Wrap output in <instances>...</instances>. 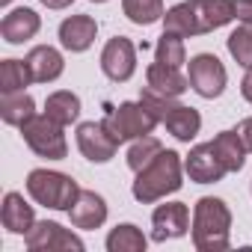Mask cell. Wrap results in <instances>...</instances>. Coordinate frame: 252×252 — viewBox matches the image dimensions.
I'll return each instance as SVG.
<instances>
[{"mask_svg":"<svg viewBox=\"0 0 252 252\" xmlns=\"http://www.w3.org/2000/svg\"><path fill=\"white\" fill-rule=\"evenodd\" d=\"M140 101H143V104H146L158 119H160V122L169 116V110H175V107H178V98H172V95H160V92H155V89H149V86L143 89Z\"/></svg>","mask_w":252,"mask_h":252,"instance_id":"obj_30","label":"cell"},{"mask_svg":"<svg viewBox=\"0 0 252 252\" xmlns=\"http://www.w3.org/2000/svg\"><path fill=\"white\" fill-rule=\"evenodd\" d=\"M184 172L190 175V181L196 184H217L222 181V175L228 172L225 163L220 160L214 143H202V146H193L190 155L184 158Z\"/></svg>","mask_w":252,"mask_h":252,"instance_id":"obj_10","label":"cell"},{"mask_svg":"<svg viewBox=\"0 0 252 252\" xmlns=\"http://www.w3.org/2000/svg\"><path fill=\"white\" fill-rule=\"evenodd\" d=\"M190 89L202 98H220L225 92V83H228V74H225V65L214 57V54H196L190 60Z\"/></svg>","mask_w":252,"mask_h":252,"instance_id":"obj_6","label":"cell"},{"mask_svg":"<svg viewBox=\"0 0 252 252\" xmlns=\"http://www.w3.org/2000/svg\"><path fill=\"white\" fill-rule=\"evenodd\" d=\"M45 113H48L54 122H60L63 128H65V125L77 122V116H80V98H77L74 92H68V89L51 92V95H48V101H45Z\"/></svg>","mask_w":252,"mask_h":252,"instance_id":"obj_22","label":"cell"},{"mask_svg":"<svg viewBox=\"0 0 252 252\" xmlns=\"http://www.w3.org/2000/svg\"><path fill=\"white\" fill-rule=\"evenodd\" d=\"M160 152H163L160 140H155V137H140V140H134V146L128 149V166H131L134 172H140V169L149 166Z\"/></svg>","mask_w":252,"mask_h":252,"instance_id":"obj_28","label":"cell"},{"mask_svg":"<svg viewBox=\"0 0 252 252\" xmlns=\"http://www.w3.org/2000/svg\"><path fill=\"white\" fill-rule=\"evenodd\" d=\"M98 36V24L92 15H68L63 24H60V45L71 54H83L92 48Z\"/></svg>","mask_w":252,"mask_h":252,"instance_id":"obj_12","label":"cell"},{"mask_svg":"<svg viewBox=\"0 0 252 252\" xmlns=\"http://www.w3.org/2000/svg\"><path fill=\"white\" fill-rule=\"evenodd\" d=\"M187 228H190V211L184 202H166L152 214V240H158V243L184 237Z\"/></svg>","mask_w":252,"mask_h":252,"instance_id":"obj_11","label":"cell"},{"mask_svg":"<svg viewBox=\"0 0 252 252\" xmlns=\"http://www.w3.org/2000/svg\"><path fill=\"white\" fill-rule=\"evenodd\" d=\"M231 243V211L217 196H202L193 208V246L199 252H222Z\"/></svg>","mask_w":252,"mask_h":252,"instance_id":"obj_2","label":"cell"},{"mask_svg":"<svg viewBox=\"0 0 252 252\" xmlns=\"http://www.w3.org/2000/svg\"><path fill=\"white\" fill-rule=\"evenodd\" d=\"M190 3H193L199 36L211 33V30H220L228 21H234V0H190Z\"/></svg>","mask_w":252,"mask_h":252,"instance_id":"obj_15","label":"cell"},{"mask_svg":"<svg viewBox=\"0 0 252 252\" xmlns=\"http://www.w3.org/2000/svg\"><path fill=\"white\" fill-rule=\"evenodd\" d=\"M234 18L252 27V0H234Z\"/></svg>","mask_w":252,"mask_h":252,"instance_id":"obj_31","label":"cell"},{"mask_svg":"<svg viewBox=\"0 0 252 252\" xmlns=\"http://www.w3.org/2000/svg\"><path fill=\"white\" fill-rule=\"evenodd\" d=\"M39 30H42V18L27 6H18V9L6 12L3 21H0V36H3V42H9V45H24Z\"/></svg>","mask_w":252,"mask_h":252,"instance_id":"obj_13","label":"cell"},{"mask_svg":"<svg viewBox=\"0 0 252 252\" xmlns=\"http://www.w3.org/2000/svg\"><path fill=\"white\" fill-rule=\"evenodd\" d=\"M101 122H104V128L110 131V137L122 146V143H128V140L149 137L160 119L143 101H122L119 107H110Z\"/></svg>","mask_w":252,"mask_h":252,"instance_id":"obj_4","label":"cell"},{"mask_svg":"<svg viewBox=\"0 0 252 252\" xmlns=\"http://www.w3.org/2000/svg\"><path fill=\"white\" fill-rule=\"evenodd\" d=\"M181 169H184L181 155L172 152V149H163L149 166H143L137 172L134 187H131L134 199L143 202V205H152V202H158V199H163L169 193H178L181 184H184L181 181Z\"/></svg>","mask_w":252,"mask_h":252,"instance_id":"obj_1","label":"cell"},{"mask_svg":"<svg viewBox=\"0 0 252 252\" xmlns=\"http://www.w3.org/2000/svg\"><path fill=\"white\" fill-rule=\"evenodd\" d=\"M0 3H3V6H9V3H12V0H0Z\"/></svg>","mask_w":252,"mask_h":252,"instance_id":"obj_36","label":"cell"},{"mask_svg":"<svg viewBox=\"0 0 252 252\" xmlns=\"http://www.w3.org/2000/svg\"><path fill=\"white\" fill-rule=\"evenodd\" d=\"M0 222L9 234H27L33 225H36V214H33V205L24 202L21 193H6L3 196V211H0Z\"/></svg>","mask_w":252,"mask_h":252,"instance_id":"obj_17","label":"cell"},{"mask_svg":"<svg viewBox=\"0 0 252 252\" xmlns=\"http://www.w3.org/2000/svg\"><path fill=\"white\" fill-rule=\"evenodd\" d=\"M228 54L234 57V63L237 65H243V68H252V27L249 24H243V27H237L231 36H228Z\"/></svg>","mask_w":252,"mask_h":252,"instance_id":"obj_29","label":"cell"},{"mask_svg":"<svg viewBox=\"0 0 252 252\" xmlns=\"http://www.w3.org/2000/svg\"><path fill=\"white\" fill-rule=\"evenodd\" d=\"M77 149L86 160L92 163H107L116 158L119 143L110 137V131L104 128V122H83L77 125Z\"/></svg>","mask_w":252,"mask_h":252,"instance_id":"obj_9","label":"cell"},{"mask_svg":"<svg viewBox=\"0 0 252 252\" xmlns=\"http://www.w3.org/2000/svg\"><path fill=\"white\" fill-rule=\"evenodd\" d=\"M122 12L128 15V21H134L140 27H149L166 15L163 0H122Z\"/></svg>","mask_w":252,"mask_h":252,"instance_id":"obj_25","label":"cell"},{"mask_svg":"<svg viewBox=\"0 0 252 252\" xmlns=\"http://www.w3.org/2000/svg\"><path fill=\"white\" fill-rule=\"evenodd\" d=\"M33 83V74L27 63L21 60H3L0 63V92H24V86Z\"/></svg>","mask_w":252,"mask_h":252,"instance_id":"obj_27","label":"cell"},{"mask_svg":"<svg viewBox=\"0 0 252 252\" xmlns=\"http://www.w3.org/2000/svg\"><path fill=\"white\" fill-rule=\"evenodd\" d=\"M155 60H158V63H166V65H175V68H181V65L187 63L184 36L163 30V36H160V39H158V45H155Z\"/></svg>","mask_w":252,"mask_h":252,"instance_id":"obj_26","label":"cell"},{"mask_svg":"<svg viewBox=\"0 0 252 252\" xmlns=\"http://www.w3.org/2000/svg\"><path fill=\"white\" fill-rule=\"evenodd\" d=\"M27 68L33 74V83H54L63 71H65V60L57 48L51 45H36L30 54H27Z\"/></svg>","mask_w":252,"mask_h":252,"instance_id":"obj_14","label":"cell"},{"mask_svg":"<svg viewBox=\"0 0 252 252\" xmlns=\"http://www.w3.org/2000/svg\"><path fill=\"white\" fill-rule=\"evenodd\" d=\"M27 193L36 205L54 208V211H71V205L80 196V187L71 175L54 172V169H33L27 175Z\"/></svg>","mask_w":252,"mask_h":252,"instance_id":"obj_3","label":"cell"},{"mask_svg":"<svg viewBox=\"0 0 252 252\" xmlns=\"http://www.w3.org/2000/svg\"><path fill=\"white\" fill-rule=\"evenodd\" d=\"M214 149L220 155V160L225 163L228 172H240L246 163V143L237 131H220L214 137Z\"/></svg>","mask_w":252,"mask_h":252,"instance_id":"obj_19","label":"cell"},{"mask_svg":"<svg viewBox=\"0 0 252 252\" xmlns=\"http://www.w3.org/2000/svg\"><path fill=\"white\" fill-rule=\"evenodd\" d=\"M30 116H36V101L27 92H3V98H0V119L6 125L21 128Z\"/></svg>","mask_w":252,"mask_h":252,"instance_id":"obj_21","label":"cell"},{"mask_svg":"<svg viewBox=\"0 0 252 252\" xmlns=\"http://www.w3.org/2000/svg\"><path fill=\"white\" fill-rule=\"evenodd\" d=\"M68 217H71L74 228H101L104 220H107V202L95 190H80V196L71 205Z\"/></svg>","mask_w":252,"mask_h":252,"instance_id":"obj_16","label":"cell"},{"mask_svg":"<svg viewBox=\"0 0 252 252\" xmlns=\"http://www.w3.org/2000/svg\"><path fill=\"white\" fill-rule=\"evenodd\" d=\"M42 6H48V9H68L74 0H39Z\"/></svg>","mask_w":252,"mask_h":252,"instance_id":"obj_34","label":"cell"},{"mask_svg":"<svg viewBox=\"0 0 252 252\" xmlns=\"http://www.w3.org/2000/svg\"><path fill=\"white\" fill-rule=\"evenodd\" d=\"M21 137H24V143H27L39 158L63 160V158L68 155V143H65V134H63V125L54 122L48 113L30 116V119L21 125Z\"/></svg>","mask_w":252,"mask_h":252,"instance_id":"obj_5","label":"cell"},{"mask_svg":"<svg viewBox=\"0 0 252 252\" xmlns=\"http://www.w3.org/2000/svg\"><path fill=\"white\" fill-rule=\"evenodd\" d=\"M101 71L113 83L131 80L137 71V45L128 36H113L101 51Z\"/></svg>","mask_w":252,"mask_h":252,"instance_id":"obj_7","label":"cell"},{"mask_svg":"<svg viewBox=\"0 0 252 252\" xmlns=\"http://www.w3.org/2000/svg\"><path fill=\"white\" fill-rule=\"evenodd\" d=\"M163 125L169 128V134H172L175 140L190 143V140L199 134V128H202V116H199V110L178 104L175 110H169V116L163 119Z\"/></svg>","mask_w":252,"mask_h":252,"instance_id":"obj_20","label":"cell"},{"mask_svg":"<svg viewBox=\"0 0 252 252\" xmlns=\"http://www.w3.org/2000/svg\"><path fill=\"white\" fill-rule=\"evenodd\" d=\"M146 83H149V89H155L160 95H172V98H178V95H184L190 89V80L175 65H166V63H158V60L149 65Z\"/></svg>","mask_w":252,"mask_h":252,"instance_id":"obj_18","label":"cell"},{"mask_svg":"<svg viewBox=\"0 0 252 252\" xmlns=\"http://www.w3.org/2000/svg\"><path fill=\"white\" fill-rule=\"evenodd\" d=\"M24 243H27L30 252H60V249L83 252V249H86L83 240H80L74 231H68V228H63L60 222H51V220L36 222V225L24 234Z\"/></svg>","mask_w":252,"mask_h":252,"instance_id":"obj_8","label":"cell"},{"mask_svg":"<svg viewBox=\"0 0 252 252\" xmlns=\"http://www.w3.org/2000/svg\"><path fill=\"white\" fill-rule=\"evenodd\" d=\"M146 246H149V240L134 222H122L107 234V249L110 252H143Z\"/></svg>","mask_w":252,"mask_h":252,"instance_id":"obj_23","label":"cell"},{"mask_svg":"<svg viewBox=\"0 0 252 252\" xmlns=\"http://www.w3.org/2000/svg\"><path fill=\"white\" fill-rule=\"evenodd\" d=\"M237 134L243 137V143H246V152H252V119H243V122H240Z\"/></svg>","mask_w":252,"mask_h":252,"instance_id":"obj_32","label":"cell"},{"mask_svg":"<svg viewBox=\"0 0 252 252\" xmlns=\"http://www.w3.org/2000/svg\"><path fill=\"white\" fill-rule=\"evenodd\" d=\"M240 95L252 104V68H246V74H243V80H240Z\"/></svg>","mask_w":252,"mask_h":252,"instance_id":"obj_33","label":"cell"},{"mask_svg":"<svg viewBox=\"0 0 252 252\" xmlns=\"http://www.w3.org/2000/svg\"><path fill=\"white\" fill-rule=\"evenodd\" d=\"M89 3H107V0H89Z\"/></svg>","mask_w":252,"mask_h":252,"instance_id":"obj_35","label":"cell"},{"mask_svg":"<svg viewBox=\"0 0 252 252\" xmlns=\"http://www.w3.org/2000/svg\"><path fill=\"white\" fill-rule=\"evenodd\" d=\"M163 30L178 33V36H184V39L199 36V30H196V15H193V3H190V0L175 3V6L163 15Z\"/></svg>","mask_w":252,"mask_h":252,"instance_id":"obj_24","label":"cell"}]
</instances>
